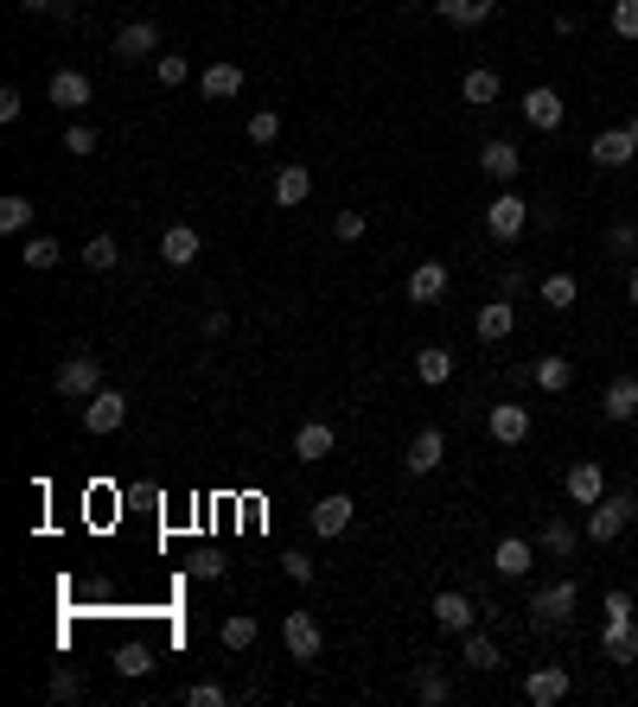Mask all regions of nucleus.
I'll return each mask as SVG.
<instances>
[{
	"mask_svg": "<svg viewBox=\"0 0 638 707\" xmlns=\"http://www.w3.org/2000/svg\"><path fill=\"white\" fill-rule=\"evenodd\" d=\"M351 510H358V504H351L345 491L320 497V504H313V535H345V529H351Z\"/></svg>",
	"mask_w": 638,
	"mask_h": 707,
	"instance_id": "21",
	"label": "nucleus"
},
{
	"mask_svg": "<svg viewBox=\"0 0 638 707\" xmlns=\"http://www.w3.org/2000/svg\"><path fill=\"white\" fill-rule=\"evenodd\" d=\"M435 624L453 631V637H466V631L479 624V599H473V593H441V599H435Z\"/></svg>",
	"mask_w": 638,
	"mask_h": 707,
	"instance_id": "13",
	"label": "nucleus"
},
{
	"mask_svg": "<svg viewBox=\"0 0 638 707\" xmlns=\"http://www.w3.org/2000/svg\"><path fill=\"white\" fill-rule=\"evenodd\" d=\"M282 644H288V657L295 662H313L326 651V631H320V618L313 613H288L282 618Z\"/></svg>",
	"mask_w": 638,
	"mask_h": 707,
	"instance_id": "5",
	"label": "nucleus"
},
{
	"mask_svg": "<svg viewBox=\"0 0 638 707\" xmlns=\"http://www.w3.org/2000/svg\"><path fill=\"white\" fill-rule=\"evenodd\" d=\"M633 522H638V491H606L600 504H588V522H581V535L606 548V542H620Z\"/></svg>",
	"mask_w": 638,
	"mask_h": 707,
	"instance_id": "1",
	"label": "nucleus"
},
{
	"mask_svg": "<svg viewBox=\"0 0 638 707\" xmlns=\"http://www.w3.org/2000/svg\"><path fill=\"white\" fill-rule=\"evenodd\" d=\"M562 115H568V102L549 90V84H537V90H524V122L537 128V135H555L562 128Z\"/></svg>",
	"mask_w": 638,
	"mask_h": 707,
	"instance_id": "9",
	"label": "nucleus"
},
{
	"mask_svg": "<svg viewBox=\"0 0 638 707\" xmlns=\"http://www.w3.org/2000/svg\"><path fill=\"white\" fill-rule=\"evenodd\" d=\"M51 702H84V682H77V669H71V662H58V669H51Z\"/></svg>",
	"mask_w": 638,
	"mask_h": 707,
	"instance_id": "40",
	"label": "nucleus"
},
{
	"mask_svg": "<svg viewBox=\"0 0 638 707\" xmlns=\"http://www.w3.org/2000/svg\"><path fill=\"white\" fill-rule=\"evenodd\" d=\"M415 377L428 382V389H441L453 377V351L447 344H428V351H415Z\"/></svg>",
	"mask_w": 638,
	"mask_h": 707,
	"instance_id": "29",
	"label": "nucleus"
},
{
	"mask_svg": "<svg viewBox=\"0 0 638 707\" xmlns=\"http://www.w3.org/2000/svg\"><path fill=\"white\" fill-rule=\"evenodd\" d=\"M491 567H498L504 580H524V573H530V542H524V535H504L498 555H491Z\"/></svg>",
	"mask_w": 638,
	"mask_h": 707,
	"instance_id": "28",
	"label": "nucleus"
},
{
	"mask_svg": "<svg viewBox=\"0 0 638 707\" xmlns=\"http://www.w3.org/2000/svg\"><path fill=\"white\" fill-rule=\"evenodd\" d=\"M198 255H204V236L192 224H173V230L160 236V262H173V268H192Z\"/></svg>",
	"mask_w": 638,
	"mask_h": 707,
	"instance_id": "17",
	"label": "nucleus"
},
{
	"mask_svg": "<svg viewBox=\"0 0 638 707\" xmlns=\"http://www.w3.org/2000/svg\"><path fill=\"white\" fill-rule=\"evenodd\" d=\"M473 331H479V344H504L511 331H517V306L498 293V300H486L479 306V319H473Z\"/></svg>",
	"mask_w": 638,
	"mask_h": 707,
	"instance_id": "15",
	"label": "nucleus"
},
{
	"mask_svg": "<svg viewBox=\"0 0 638 707\" xmlns=\"http://www.w3.org/2000/svg\"><path fill=\"white\" fill-rule=\"evenodd\" d=\"M84 262H90L97 275H109V268L122 262V249H115V236H90V242H84Z\"/></svg>",
	"mask_w": 638,
	"mask_h": 707,
	"instance_id": "39",
	"label": "nucleus"
},
{
	"mask_svg": "<svg viewBox=\"0 0 638 707\" xmlns=\"http://www.w3.org/2000/svg\"><path fill=\"white\" fill-rule=\"evenodd\" d=\"M633 313H638V262H633Z\"/></svg>",
	"mask_w": 638,
	"mask_h": 707,
	"instance_id": "53",
	"label": "nucleus"
},
{
	"mask_svg": "<svg viewBox=\"0 0 638 707\" xmlns=\"http://www.w3.org/2000/svg\"><path fill=\"white\" fill-rule=\"evenodd\" d=\"M626 128H633V135H638V109H633V122H626Z\"/></svg>",
	"mask_w": 638,
	"mask_h": 707,
	"instance_id": "54",
	"label": "nucleus"
},
{
	"mask_svg": "<svg viewBox=\"0 0 638 707\" xmlns=\"http://www.w3.org/2000/svg\"><path fill=\"white\" fill-rule=\"evenodd\" d=\"M307 191H313V173H307V166H282V173H275V204H307Z\"/></svg>",
	"mask_w": 638,
	"mask_h": 707,
	"instance_id": "34",
	"label": "nucleus"
},
{
	"mask_svg": "<svg viewBox=\"0 0 638 707\" xmlns=\"http://www.w3.org/2000/svg\"><path fill=\"white\" fill-rule=\"evenodd\" d=\"M575 599H581V586H575V580L542 586L537 599H530V624H537V631H562V624L575 618Z\"/></svg>",
	"mask_w": 638,
	"mask_h": 707,
	"instance_id": "3",
	"label": "nucleus"
},
{
	"mask_svg": "<svg viewBox=\"0 0 638 707\" xmlns=\"http://www.w3.org/2000/svg\"><path fill=\"white\" fill-rule=\"evenodd\" d=\"M562 491H568V504H600L606 497V471H600V459H575L568 466V478H562Z\"/></svg>",
	"mask_w": 638,
	"mask_h": 707,
	"instance_id": "8",
	"label": "nucleus"
},
{
	"mask_svg": "<svg viewBox=\"0 0 638 707\" xmlns=\"http://www.w3.org/2000/svg\"><path fill=\"white\" fill-rule=\"evenodd\" d=\"M58 395H64V402H90V395H97L102 389V357L97 351H71V357H64V364H58Z\"/></svg>",
	"mask_w": 638,
	"mask_h": 707,
	"instance_id": "2",
	"label": "nucleus"
},
{
	"mask_svg": "<svg viewBox=\"0 0 638 707\" xmlns=\"http://www.w3.org/2000/svg\"><path fill=\"white\" fill-rule=\"evenodd\" d=\"M275 135H282V115H275V109H255V115H249V141L268 147Z\"/></svg>",
	"mask_w": 638,
	"mask_h": 707,
	"instance_id": "43",
	"label": "nucleus"
},
{
	"mask_svg": "<svg viewBox=\"0 0 638 707\" xmlns=\"http://www.w3.org/2000/svg\"><path fill=\"white\" fill-rule=\"evenodd\" d=\"M64 147H71L77 160H90V153H97V128H84V122H71V128H64Z\"/></svg>",
	"mask_w": 638,
	"mask_h": 707,
	"instance_id": "46",
	"label": "nucleus"
},
{
	"mask_svg": "<svg viewBox=\"0 0 638 707\" xmlns=\"http://www.w3.org/2000/svg\"><path fill=\"white\" fill-rule=\"evenodd\" d=\"M542 306H549V313H568V306H575V300H581V281H575V275H542Z\"/></svg>",
	"mask_w": 638,
	"mask_h": 707,
	"instance_id": "32",
	"label": "nucleus"
},
{
	"mask_svg": "<svg viewBox=\"0 0 638 707\" xmlns=\"http://www.w3.org/2000/svg\"><path fill=\"white\" fill-rule=\"evenodd\" d=\"M153 77H160V84H166V90H179V84H186V77H192V64H186V58H179V51H160V58H153Z\"/></svg>",
	"mask_w": 638,
	"mask_h": 707,
	"instance_id": "38",
	"label": "nucleus"
},
{
	"mask_svg": "<svg viewBox=\"0 0 638 707\" xmlns=\"http://www.w3.org/2000/svg\"><path fill=\"white\" fill-rule=\"evenodd\" d=\"M217 637H224V651H249V644L262 637V624H255V618H249V613H230V618H224V631H217Z\"/></svg>",
	"mask_w": 638,
	"mask_h": 707,
	"instance_id": "36",
	"label": "nucleus"
},
{
	"mask_svg": "<svg viewBox=\"0 0 638 707\" xmlns=\"http://www.w3.org/2000/svg\"><path fill=\"white\" fill-rule=\"evenodd\" d=\"M524 224H530V198H517V191H498V198L486 204L491 242H517V236H524Z\"/></svg>",
	"mask_w": 638,
	"mask_h": 707,
	"instance_id": "4",
	"label": "nucleus"
},
{
	"mask_svg": "<svg viewBox=\"0 0 638 707\" xmlns=\"http://www.w3.org/2000/svg\"><path fill=\"white\" fill-rule=\"evenodd\" d=\"M333 446H339V433H333L326 421H307V427L295 433V459H300V466H320V459H333Z\"/></svg>",
	"mask_w": 638,
	"mask_h": 707,
	"instance_id": "18",
	"label": "nucleus"
},
{
	"mask_svg": "<svg viewBox=\"0 0 638 707\" xmlns=\"http://www.w3.org/2000/svg\"><path fill=\"white\" fill-rule=\"evenodd\" d=\"M498 90H504V77H498L491 64H473V71H466V84H460V96H466L473 109H491V102H498Z\"/></svg>",
	"mask_w": 638,
	"mask_h": 707,
	"instance_id": "27",
	"label": "nucleus"
},
{
	"mask_svg": "<svg viewBox=\"0 0 638 707\" xmlns=\"http://www.w3.org/2000/svg\"><path fill=\"white\" fill-rule=\"evenodd\" d=\"M613 39H638V0H613Z\"/></svg>",
	"mask_w": 638,
	"mask_h": 707,
	"instance_id": "44",
	"label": "nucleus"
},
{
	"mask_svg": "<svg viewBox=\"0 0 638 707\" xmlns=\"http://www.w3.org/2000/svg\"><path fill=\"white\" fill-rule=\"evenodd\" d=\"M530 382L549 389V395H562V389L575 382V364H568V357H537V364H530Z\"/></svg>",
	"mask_w": 638,
	"mask_h": 707,
	"instance_id": "31",
	"label": "nucleus"
},
{
	"mask_svg": "<svg viewBox=\"0 0 638 707\" xmlns=\"http://www.w3.org/2000/svg\"><path fill=\"white\" fill-rule=\"evenodd\" d=\"M600 415L613 427H626V421H638V377L626 370V377H613L606 382V395H600Z\"/></svg>",
	"mask_w": 638,
	"mask_h": 707,
	"instance_id": "14",
	"label": "nucleus"
},
{
	"mask_svg": "<svg viewBox=\"0 0 638 707\" xmlns=\"http://www.w3.org/2000/svg\"><path fill=\"white\" fill-rule=\"evenodd\" d=\"M198 90H204V102H230V96H243V64H211V71L198 77Z\"/></svg>",
	"mask_w": 638,
	"mask_h": 707,
	"instance_id": "23",
	"label": "nucleus"
},
{
	"mask_svg": "<svg viewBox=\"0 0 638 707\" xmlns=\"http://www.w3.org/2000/svg\"><path fill=\"white\" fill-rule=\"evenodd\" d=\"M20 115H26V96L7 84V90H0V122H20Z\"/></svg>",
	"mask_w": 638,
	"mask_h": 707,
	"instance_id": "49",
	"label": "nucleus"
},
{
	"mask_svg": "<svg viewBox=\"0 0 638 707\" xmlns=\"http://www.w3.org/2000/svg\"><path fill=\"white\" fill-rule=\"evenodd\" d=\"M460 657H466V669H498V637L473 624V631L460 637Z\"/></svg>",
	"mask_w": 638,
	"mask_h": 707,
	"instance_id": "30",
	"label": "nucleus"
},
{
	"mask_svg": "<svg viewBox=\"0 0 638 707\" xmlns=\"http://www.w3.org/2000/svg\"><path fill=\"white\" fill-rule=\"evenodd\" d=\"M542 555H555V561H568V555H575V542H581V529H575V522L568 517H555V510H549V522H542Z\"/></svg>",
	"mask_w": 638,
	"mask_h": 707,
	"instance_id": "24",
	"label": "nucleus"
},
{
	"mask_svg": "<svg viewBox=\"0 0 638 707\" xmlns=\"http://www.w3.org/2000/svg\"><path fill=\"white\" fill-rule=\"evenodd\" d=\"M606 255H638V224L633 217H620V224L606 230Z\"/></svg>",
	"mask_w": 638,
	"mask_h": 707,
	"instance_id": "42",
	"label": "nucleus"
},
{
	"mask_svg": "<svg viewBox=\"0 0 638 707\" xmlns=\"http://www.w3.org/2000/svg\"><path fill=\"white\" fill-rule=\"evenodd\" d=\"M600 657H606V662H638V618L600 631Z\"/></svg>",
	"mask_w": 638,
	"mask_h": 707,
	"instance_id": "22",
	"label": "nucleus"
},
{
	"mask_svg": "<svg viewBox=\"0 0 638 707\" xmlns=\"http://www.w3.org/2000/svg\"><path fill=\"white\" fill-rule=\"evenodd\" d=\"M153 51H160V26H153V20H128V26L115 33V58H122V64H141Z\"/></svg>",
	"mask_w": 638,
	"mask_h": 707,
	"instance_id": "12",
	"label": "nucleus"
},
{
	"mask_svg": "<svg viewBox=\"0 0 638 707\" xmlns=\"http://www.w3.org/2000/svg\"><path fill=\"white\" fill-rule=\"evenodd\" d=\"M0 230H7V236L33 230V198H20V191H7V198H0Z\"/></svg>",
	"mask_w": 638,
	"mask_h": 707,
	"instance_id": "35",
	"label": "nucleus"
},
{
	"mask_svg": "<svg viewBox=\"0 0 638 707\" xmlns=\"http://www.w3.org/2000/svg\"><path fill=\"white\" fill-rule=\"evenodd\" d=\"M230 702V689H217V682H192L186 689V707H224Z\"/></svg>",
	"mask_w": 638,
	"mask_h": 707,
	"instance_id": "45",
	"label": "nucleus"
},
{
	"mask_svg": "<svg viewBox=\"0 0 638 707\" xmlns=\"http://www.w3.org/2000/svg\"><path fill=\"white\" fill-rule=\"evenodd\" d=\"M491 13H498V0H441V20H447V26H460V33L486 26Z\"/></svg>",
	"mask_w": 638,
	"mask_h": 707,
	"instance_id": "26",
	"label": "nucleus"
},
{
	"mask_svg": "<svg viewBox=\"0 0 638 707\" xmlns=\"http://www.w3.org/2000/svg\"><path fill=\"white\" fill-rule=\"evenodd\" d=\"M20 262H26L33 275H46V268H58V242H51V236H33V242L20 249Z\"/></svg>",
	"mask_w": 638,
	"mask_h": 707,
	"instance_id": "37",
	"label": "nucleus"
},
{
	"mask_svg": "<svg viewBox=\"0 0 638 707\" xmlns=\"http://www.w3.org/2000/svg\"><path fill=\"white\" fill-rule=\"evenodd\" d=\"M46 96L64 109V115H84V109H90V77H84V71H58Z\"/></svg>",
	"mask_w": 638,
	"mask_h": 707,
	"instance_id": "19",
	"label": "nucleus"
},
{
	"mask_svg": "<svg viewBox=\"0 0 638 707\" xmlns=\"http://www.w3.org/2000/svg\"><path fill=\"white\" fill-rule=\"evenodd\" d=\"M20 7H26V13H51V7H58V0H20Z\"/></svg>",
	"mask_w": 638,
	"mask_h": 707,
	"instance_id": "52",
	"label": "nucleus"
},
{
	"mask_svg": "<svg viewBox=\"0 0 638 707\" xmlns=\"http://www.w3.org/2000/svg\"><path fill=\"white\" fill-rule=\"evenodd\" d=\"M588 153H593V166L620 173V166H633V160H638V135H633V128H600Z\"/></svg>",
	"mask_w": 638,
	"mask_h": 707,
	"instance_id": "6",
	"label": "nucleus"
},
{
	"mask_svg": "<svg viewBox=\"0 0 638 707\" xmlns=\"http://www.w3.org/2000/svg\"><path fill=\"white\" fill-rule=\"evenodd\" d=\"M486 427H491L498 446H524V440H530V408H524V402H498L486 415Z\"/></svg>",
	"mask_w": 638,
	"mask_h": 707,
	"instance_id": "11",
	"label": "nucleus"
},
{
	"mask_svg": "<svg viewBox=\"0 0 638 707\" xmlns=\"http://www.w3.org/2000/svg\"><path fill=\"white\" fill-rule=\"evenodd\" d=\"M115 669H122V676H148L153 651H148V644H122V651H115Z\"/></svg>",
	"mask_w": 638,
	"mask_h": 707,
	"instance_id": "41",
	"label": "nucleus"
},
{
	"mask_svg": "<svg viewBox=\"0 0 638 707\" xmlns=\"http://www.w3.org/2000/svg\"><path fill=\"white\" fill-rule=\"evenodd\" d=\"M415 695H422L428 707L453 702V676H447V669H435V662H422V669H415Z\"/></svg>",
	"mask_w": 638,
	"mask_h": 707,
	"instance_id": "33",
	"label": "nucleus"
},
{
	"mask_svg": "<svg viewBox=\"0 0 638 707\" xmlns=\"http://www.w3.org/2000/svg\"><path fill=\"white\" fill-rule=\"evenodd\" d=\"M333 236H339V242H358V236H364V211H339Z\"/></svg>",
	"mask_w": 638,
	"mask_h": 707,
	"instance_id": "47",
	"label": "nucleus"
},
{
	"mask_svg": "<svg viewBox=\"0 0 638 707\" xmlns=\"http://www.w3.org/2000/svg\"><path fill=\"white\" fill-rule=\"evenodd\" d=\"M626 618H633V593L613 586V593H606V624H626Z\"/></svg>",
	"mask_w": 638,
	"mask_h": 707,
	"instance_id": "48",
	"label": "nucleus"
},
{
	"mask_svg": "<svg viewBox=\"0 0 638 707\" xmlns=\"http://www.w3.org/2000/svg\"><path fill=\"white\" fill-rule=\"evenodd\" d=\"M282 573H288L295 586H307V580H313V561H307V555H282Z\"/></svg>",
	"mask_w": 638,
	"mask_h": 707,
	"instance_id": "50",
	"label": "nucleus"
},
{
	"mask_svg": "<svg viewBox=\"0 0 638 707\" xmlns=\"http://www.w3.org/2000/svg\"><path fill=\"white\" fill-rule=\"evenodd\" d=\"M122 421H128V395H122V389H97V395L84 402V427H90V433H115Z\"/></svg>",
	"mask_w": 638,
	"mask_h": 707,
	"instance_id": "10",
	"label": "nucleus"
},
{
	"mask_svg": "<svg viewBox=\"0 0 638 707\" xmlns=\"http://www.w3.org/2000/svg\"><path fill=\"white\" fill-rule=\"evenodd\" d=\"M517 166H524V153H517L511 141H486V147H479V173H486V179H498V186H511V179H517Z\"/></svg>",
	"mask_w": 638,
	"mask_h": 707,
	"instance_id": "20",
	"label": "nucleus"
},
{
	"mask_svg": "<svg viewBox=\"0 0 638 707\" xmlns=\"http://www.w3.org/2000/svg\"><path fill=\"white\" fill-rule=\"evenodd\" d=\"M441 293H447V262H422V268L409 275V300H415V306H435Z\"/></svg>",
	"mask_w": 638,
	"mask_h": 707,
	"instance_id": "25",
	"label": "nucleus"
},
{
	"mask_svg": "<svg viewBox=\"0 0 638 707\" xmlns=\"http://www.w3.org/2000/svg\"><path fill=\"white\" fill-rule=\"evenodd\" d=\"M192 573H198V580H217V573H224V561L204 548V555H192Z\"/></svg>",
	"mask_w": 638,
	"mask_h": 707,
	"instance_id": "51",
	"label": "nucleus"
},
{
	"mask_svg": "<svg viewBox=\"0 0 638 707\" xmlns=\"http://www.w3.org/2000/svg\"><path fill=\"white\" fill-rule=\"evenodd\" d=\"M441 459H447V433H441V427H422V433L409 440V459H402V466L415 471V478H428Z\"/></svg>",
	"mask_w": 638,
	"mask_h": 707,
	"instance_id": "16",
	"label": "nucleus"
},
{
	"mask_svg": "<svg viewBox=\"0 0 638 707\" xmlns=\"http://www.w3.org/2000/svg\"><path fill=\"white\" fill-rule=\"evenodd\" d=\"M568 689H575V682H568V669H562V662H537V669L524 676V695H530L537 707L568 702Z\"/></svg>",
	"mask_w": 638,
	"mask_h": 707,
	"instance_id": "7",
	"label": "nucleus"
}]
</instances>
